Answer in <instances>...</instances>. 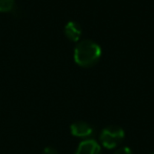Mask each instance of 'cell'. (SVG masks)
<instances>
[{
	"label": "cell",
	"mask_w": 154,
	"mask_h": 154,
	"mask_svg": "<svg viewBox=\"0 0 154 154\" xmlns=\"http://www.w3.org/2000/svg\"><path fill=\"white\" fill-rule=\"evenodd\" d=\"M101 57V48L99 44L93 40H81L74 49V61L81 67H92L99 61Z\"/></svg>",
	"instance_id": "1"
},
{
	"label": "cell",
	"mask_w": 154,
	"mask_h": 154,
	"mask_svg": "<svg viewBox=\"0 0 154 154\" xmlns=\"http://www.w3.org/2000/svg\"><path fill=\"white\" fill-rule=\"evenodd\" d=\"M71 132L76 137L88 140L93 135L94 129L89 123L84 122V121H78L71 125Z\"/></svg>",
	"instance_id": "3"
},
{
	"label": "cell",
	"mask_w": 154,
	"mask_h": 154,
	"mask_svg": "<svg viewBox=\"0 0 154 154\" xmlns=\"http://www.w3.org/2000/svg\"><path fill=\"white\" fill-rule=\"evenodd\" d=\"M114 154H132V151L128 147H121V148L117 149L115 152H114Z\"/></svg>",
	"instance_id": "7"
},
{
	"label": "cell",
	"mask_w": 154,
	"mask_h": 154,
	"mask_svg": "<svg viewBox=\"0 0 154 154\" xmlns=\"http://www.w3.org/2000/svg\"><path fill=\"white\" fill-rule=\"evenodd\" d=\"M152 154H154V153H152Z\"/></svg>",
	"instance_id": "9"
},
{
	"label": "cell",
	"mask_w": 154,
	"mask_h": 154,
	"mask_svg": "<svg viewBox=\"0 0 154 154\" xmlns=\"http://www.w3.org/2000/svg\"><path fill=\"white\" fill-rule=\"evenodd\" d=\"M125 137V131L118 126H108L101 130L99 134V140L101 145L107 149H113L123 142Z\"/></svg>",
	"instance_id": "2"
},
{
	"label": "cell",
	"mask_w": 154,
	"mask_h": 154,
	"mask_svg": "<svg viewBox=\"0 0 154 154\" xmlns=\"http://www.w3.org/2000/svg\"><path fill=\"white\" fill-rule=\"evenodd\" d=\"M15 5V0H0V12L6 13L13 10Z\"/></svg>",
	"instance_id": "6"
},
{
	"label": "cell",
	"mask_w": 154,
	"mask_h": 154,
	"mask_svg": "<svg viewBox=\"0 0 154 154\" xmlns=\"http://www.w3.org/2000/svg\"><path fill=\"white\" fill-rule=\"evenodd\" d=\"M64 35L69 40L78 42L81 36V26L75 21H70L64 26Z\"/></svg>",
	"instance_id": "5"
},
{
	"label": "cell",
	"mask_w": 154,
	"mask_h": 154,
	"mask_svg": "<svg viewBox=\"0 0 154 154\" xmlns=\"http://www.w3.org/2000/svg\"><path fill=\"white\" fill-rule=\"evenodd\" d=\"M42 154H59V153H58V151L56 150L55 148H53V147H47V148H44Z\"/></svg>",
	"instance_id": "8"
},
{
	"label": "cell",
	"mask_w": 154,
	"mask_h": 154,
	"mask_svg": "<svg viewBox=\"0 0 154 154\" xmlns=\"http://www.w3.org/2000/svg\"><path fill=\"white\" fill-rule=\"evenodd\" d=\"M74 154H101L100 145L96 140L88 138L80 143Z\"/></svg>",
	"instance_id": "4"
}]
</instances>
